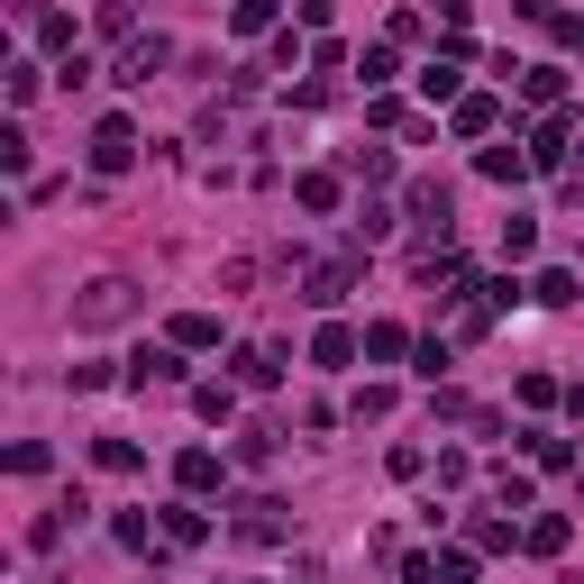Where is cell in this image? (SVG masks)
<instances>
[{
  "mask_svg": "<svg viewBox=\"0 0 584 584\" xmlns=\"http://www.w3.org/2000/svg\"><path fill=\"white\" fill-rule=\"evenodd\" d=\"M129 311H138V284H119V274H100V284H92L83 301H73V329H119Z\"/></svg>",
  "mask_w": 584,
  "mask_h": 584,
  "instance_id": "obj_1",
  "label": "cell"
},
{
  "mask_svg": "<svg viewBox=\"0 0 584 584\" xmlns=\"http://www.w3.org/2000/svg\"><path fill=\"white\" fill-rule=\"evenodd\" d=\"M228 529H238L247 548H274V539H293V512H284L274 493H247V502H238V521H228Z\"/></svg>",
  "mask_w": 584,
  "mask_h": 584,
  "instance_id": "obj_2",
  "label": "cell"
},
{
  "mask_svg": "<svg viewBox=\"0 0 584 584\" xmlns=\"http://www.w3.org/2000/svg\"><path fill=\"white\" fill-rule=\"evenodd\" d=\"M138 165V129H129V119H100V129H92V174H129Z\"/></svg>",
  "mask_w": 584,
  "mask_h": 584,
  "instance_id": "obj_3",
  "label": "cell"
},
{
  "mask_svg": "<svg viewBox=\"0 0 584 584\" xmlns=\"http://www.w3.org/2000/svg\"><path fill=\"white\" fill-rule=\"evenodd\" d=\"M347 284H357V257H329V265L301 274V301H311V311H329V301H347Z\"/></svg>",
  "mask_w": 584,
  "mask_h": 584,
  "instance_id": "obj_4",
  "label": "cell"
},
{
  "mask_svg": "<svg viewBox=\"0 0 584 584\" xmlns=\"http://www.w3.org/2000/svg\"><path fill=\"white\" fill-rule=\"evenodd\" d=\"M165 64H174V46H165V37H129V56H119V83H129V92H146Z\"/></svg>",
  "mask_w": 584,
  "mask_h": 584,
  "instance_id": "obj_5",
  "label": "cell"
},
{
  "mask_svg": "<svg viewBox=\"0 0 584 584\" xmlns=\"http://www.w3.org/2000/svg\"><path fill=\"white\" fill-rule=\"evenodd\" d=\"M412 219H420V228H439V238H448V219H456V192L439 183V174H429V183H412Z\"/></svg>",
  "mask_w": 584,
  "mask_h": 584,
  "instance_id": "obj_6",
  "label": "cell"
},
{
  "mask_svg": "<svg viewBox=\"0 0 584 584\" xmlns=\"http://www.w3.org/2000/svg\"><path fill=\"white\" fill-rule=\"evenodd\" d=\"M129 384H183V347H138V357H129Z\"/></svg>",
  "mask_w": 584,
  "mask_h": 584,
  "instance_id": "obj_7",
  "label": "cell"
},
{
  "mask_svg": "<svg viewBox=\"0 0 584 584\" xmlns=\"http://www.w3.org/2000/svg\"><path fill=\"white\" fill-rule=\"evenodd\" d=\"M174 485H183V493H211V485H219V456H211V448H183V456H174Z\"/></svg>",
  "mask_w": 584,
  "mask_h": 584,
  "instance_id": "obj_8",
  "label": "cell"
},
{
  "mask_svg": "<svg viewBox=\"0 0 584 584\" xmlns=\"http://www.w3.org/2000/svg\"><path fill=\"white\" fill-rule=\"evenodd\" d=\"M384 238H393V211H384V201H366V211L347 219V247L366 257V247H384Z\"/></svg>",
  "mask_w": 584,
  "mask_h": 584,
  "instance_id": "obj_9",
  "label": "cell"
},
{
  "mask_svg": "<svg viewBox=\"0 0 584 584\" xmlns=\"http://www.w3.org/2000/svg\"><path fill=\"white\" fill-rule=\"evenodd\" d=\"M567 539H575V521H557V512L521 529V548H529V557H557V548H567Z\"/></svg>",
  "mask_w": 584,
  "mask_h": 584,
  "instance_id": "obj_10",
  "label": "cell"
},
{
  "mask_svg": "<svg viewBox=\"0 0 584 584\" xmlns=\"http://www.w3.org/2000/svg\"><path fill=\"white\" fill-rule=\"evenodd\" d=\"M274 374H284V366H274V347H238V384H247V393H265Z\"/></svg>",
  "mask_w": 584,
  "mask_h": 584,
  "instance_id": "obj_11",
  "label": "cell"
},
{
  "mask_svg": "<svg viewBox=\"0 0 584 584\" xmlns=\"http://www.w3.org/2000/svg\"><path fill=\"white\" fill-rule=\"evenodd\" d=\"M311 357H320V366H347V357H357V329H338V320H329L320 338H311Z\"/></svg>",
  "mask_w": 584,
  "mask_h": 584,
  "instance_id": "obj_12",
  "label": "cell"
},
{
  "mask_svg": "<svg viewBox=\"0 0 584 584\" xmlns=\"http://www.w3.org/2000/svg\"><path fill=\"white\" fill-rule=\"evenodd\" d=\"M529 301H548V311H567V301H575V274H567V265H548L539 284H529Z\"/></svg>",
  "mask_w": 584,
  "mask_h": 584,
  "instance_id": "obj_13",
  "label": "cell"
},
{
  "mask_svg": "<svg viewBox=\"0 0 584 584\" xmlns=\"http://www.w3.org/2000/svg\"><path fill=\"white\" fill-rule=\"evenodd\" d=\"M156 529H165L174 548H192V539H201V512H192V502H165V521H156Z\"/></svg>",
  "mask_w": 584,
  "mask_h": 584,
  "instance_id": "obj_14",
  "label": "cell"
},
{
  "mask_svg": "<svg viewBox=\"0 0 584 584\" xmlns=\"http://www.w3.org/2000/svg\"><path fill=\"white\" fill-rule=\"evenodd\" d=\"M493 119H502V110H493V100H485V92H475V100H456V138H485V129H493Z\"/></svg>",
  "mask_w": 584,
  "mask_h": 584,
  "instance_id": "obj_15",
  "label": "cell"
},
{
  "mask_svg": "<svg viewBox=\"0 0 584 584\" xmlns=\"http://www.w3.org/2000/svg\"><path fill=\"white\" fill-rule=\"evenodd\" d=\"M347 174H357V183H384L393 156H384V146H347Z\"/></svg>",
  "mask_w": 584,
  "mask_h": 584,
  "instance_id": "obj_16",
  "label": "cell"
},
{
  "mask_svg": "<svg viewBox=\"0 0 584 584\" xmlns=\"http://www.w3.org/2000/svg\"><path fill=\"white\" fill-rule=\"evenodd\" d=\"M529 456H539V466L557 475V466H575V448L567 439H557V429H529Z\"/></svg>",
  "mask_w": 584,
  "mask_h": 584,
  "instance_id": "obj_17",
  "label": "cell"
},
{
  "mask_svg": "<svg viewBox=\"0 0 584 584\" xmlns=\"http://www.w3.org/2000/svg\"><path fill=\"white\" fill-rule=\"evenodd\" d=\"M211 338H219L211 311H183V320H174V347H211Z\"/></svg>",
  "mask_w": 584,
  "mask_h": 584,
  "instance_id": "obj_18",
  "label": "cell"
},
{
  "mask_svg": "<svg viewBox=\"0 0 584 584\" xmlns=\"http://www.w3.org/2000/svg\"><path fill=\"white\" fill-rule=\"evenodd\" d=\"M529 156H512V146H485V183H521Z\"/></svg>",
  "mask_w": 584,
  "mask_h": 584,
  "instance_id": "obj_19",
  "label": "cell"
},
{
  "mask_svg": "<svg viewBox=\"0 0 584 584\" xmlns=\"http://www.w3.org/2000/svg\"><path fill=\"white\" fill-rule=\"evenodd\" d=\"M301 211H338V174H301Z\"/></svg>",
  "mask_w": 584,
  "mask_h": 584,
  "instance_id": "obj_20",
  "label": "cell"
},
{
  "mask_svg": "<svg viewBox=\"0 0 584 584\" xmlns=\"http://www.w3.org/2000/svg\"><path fill=\"white\" fill-rule=\"evenodd\" d=\"M228 28H238V37H265V28H274V0H238V19H228Z\"/></svg>",
  "mask_w": 584,
  "mask_h": 584,
  "instance_id": "obj_21",
  "label": "cell"
},
{
  "mask_svg": "<svg viewBox=\"0 0 584 584\" xmlns=\"http://www.w3.org/2000/svg\"><path fill=\"white\" fill-rule=\"evenodd\" d=\"M529 165H567V119H548L539 146H529Z\"/></svg>",
  "mask_w": 584,
  "mask_h": 584,
  "instance_id": "obj_22",
  "label": "cell"
},
{
  "mask_svg": "<svg viewBox=\"0 0 584 584\" xmlns=\"http://www.w3.org/2000/svg\"><path fill=\"white\" fill-rule=\"evenodd\" d=\"M402 347H412V338H402L393 320H374V329H366V357H402Z\"/></svg>",
  "mask_w": 584,
  "mask_h": 584,
  "instance_id": "obj_23",
  "label": "cell"
},
{
  "mask_svg": "<svg viewBox=\"0 0 584 584\" xmlns=\"http://www.w3.org/2000/svg\"><path fill=\"white\" fill-rule=\"evenodd\" d=\"M521 92H529V100H557V92H567V73H557V64H529Z\"/></svg>",
  "mask_w": 584,
  "mask_h": 584,
  "instance_id": "obj_24",
  "label": "cell"
},
{
  "mask_svg": "<svg viewBox=\"0 0 584 584\" xmlns=\"http://www.w3.org/2000/svg\"><path fill=\"white\" fill-rule=\"evenodd\" d=\"M192 402H201V420H228V412H238V393H228V384H201Z\"/></svg>",
  "mask_w": 584,
  "mask_h": 584,
  "instance_id": "obj_25",
  "label": "cell"
},
{
  "mask_svg": "<svg viewBox=\"0 0 584 584\" xmlns=\"http://www.w3.org/2000/svg\"><path fill=\"white\" fill-rule=\"evenodd\" d=\"M46 466H56V456H46L37 439H19V448H10V475H46Z\"/></svg>",
  "mask_w": 584,
  "mask_h": 584,
  "instance_id": "obj_26",
  "label": "cell"
},
{
  "mask_svg": "<svg viewBox=\"0 0 584 584\" xmlns=\"http://www.w3.org/2000/svg\"><path fill=\"white\" fill-rule=\"evenodd\" d=\"M420 92H429V100H456V64L439 56V64H429V73H420Z\"/></svg>",
  "mask_w": 584,
  "mask_h": 584,
  "instance_id": "obj_27",
  "label": "cell"
}]
</instances>
